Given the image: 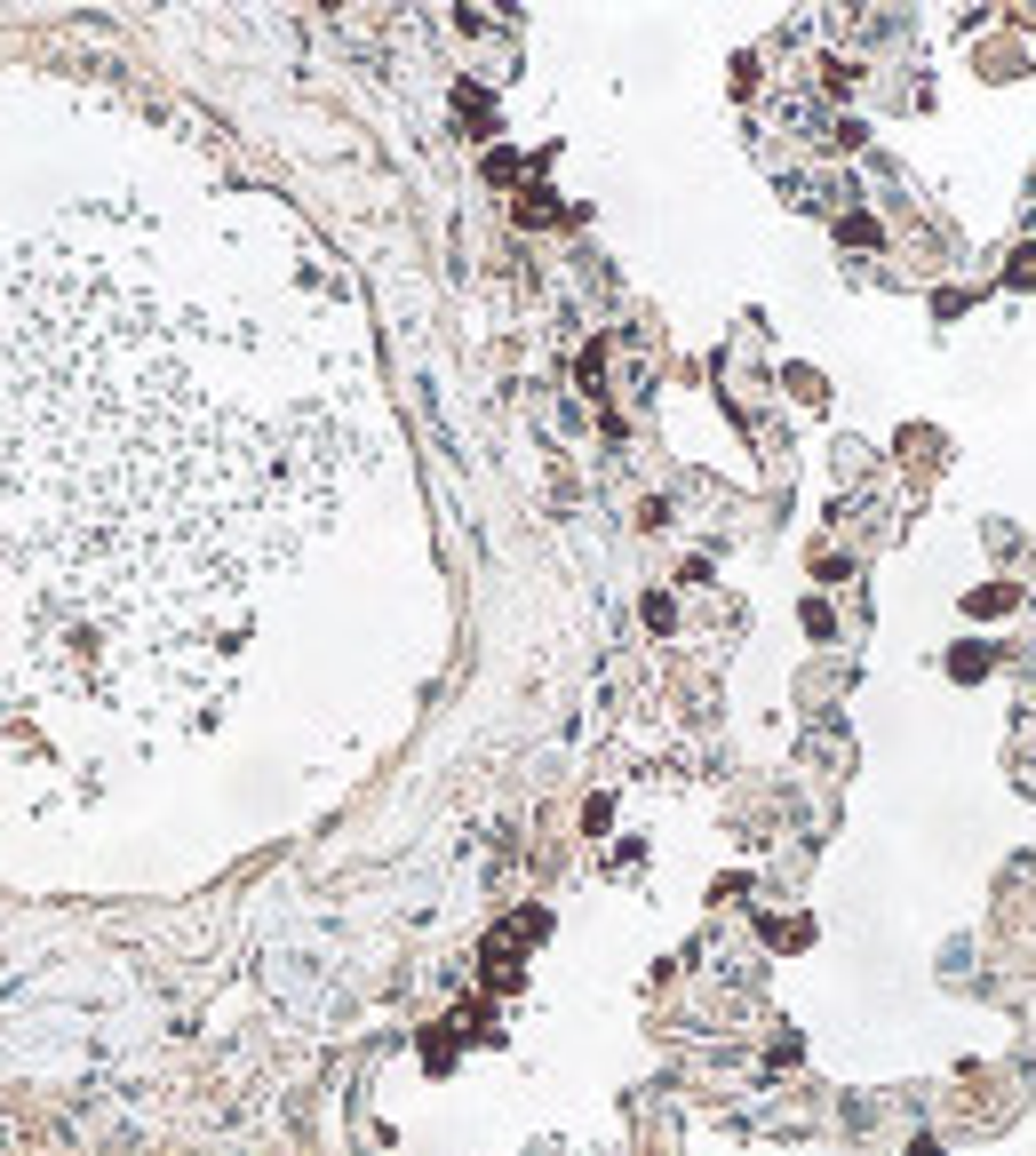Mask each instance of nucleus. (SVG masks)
Segmentation results:
<instances>
[{
	"label": "nucleus",
	"mask_w": 1036,
	"mask_h": 1156,
	"mask_svg": "<svg viewBox=\"0 0 1036 1156\" xmlns=\"http://www.w3.org/2000/svg\"><path fill=\"white\" fill-rule=\"evenodd\" d=\"M359 463L367 360L303 296L144 208H73L0 256V574L64 686L128 718L208 694Z\"/></svg>",
	"instance_id": "obj_1"
}]
</instances>
